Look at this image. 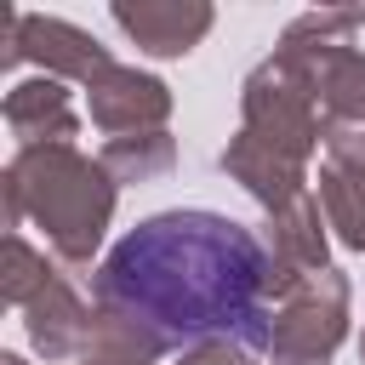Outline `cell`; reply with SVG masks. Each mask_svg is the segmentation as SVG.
<instances>
[{
    "label": "cell",
    "instance_id": "1",
    "mask_svg": "<svg viewBox=\"0 0 365 365\" xmlns=\"http://www.w3.org/2000/svg\"><path fill=\"white\" fill-rule=\"evenodd\" d=\"M91 302L131 314L177 354L211 336L268 354L274 262L262 234L222 211H154L91 268Z\"/></svg>",
    "mask_w": 365,
    "mask_h": 365
},
{
    "label": "cell",
    "instance_id": "2",
    "mask_svg": "<svg viewBox=\"0 0 365 365\" xmlns=\"http://www.w3.org/2000/svg\"><path fill=\"white\" fill-rule=\"evenodd\" d=\"M0 194H6V234L34 222L57 268L80 274L91 268L114 222L120 182L103 171V160L80 154L74 143H51V148H17L0 171Z\"/></svg>",
    "mask_w": 365,
    "mask_h": 365
},
{
    "label": "cell",
    "instance_id": "3",
    "mask_svg": "<svg viewBox=\"0 0 365 365\" xmlns=\"http://www.w3.org/2000/svg\"><path fill=\"white\" fill-rule=\"evenodd\" d=\"M240 131L257 148H268V154H279L291 165H308L314 160V148L325 137V114H319L314 91L302 86V74L279 51H268L240 80Z\"/></svg>",
    "mask_w": 365,
    "mask_h": 365
},
{
    "label": "cell",
    "instance_id": "4",
    "mask_svg": "<svg viewBox=\"0 0 365 365\" xmlns=\"http://www.w3.org/2000/svg\"><path fill=\"white\" fill-rule=\"evenodd\" d=\"M354 319V285L348 274L325 268L308 274L268 319V365H331Z\"/></svg>",
    "mask_w": 365,
    "mask_h": 365
},
{
    "label": "cell",
    "instance_id": "5",
    "mask_svg": "<svg viewBox=\"0 0 365 365\" xmlns=\"http://www.w3.org/2000/svg\"><path fill=\"white\" fill-rule=\"evenodd\" d=\"M17 63H40V74H51L63 86L68 80L91 86L97 74L114 68V57H108V46L97 34H86L68 17H46V11H6L0 68H17Z\"/></svg>",
    "mask_w": 365,
    "mask_h": 365
},
{
    "label": "cell",
    "instance_id": "6",
    "mask_svg": "<svg viewBox=\"0 0 365 365\" xmlns=\"http://www.w3.org/2000/svg\"><path fill=\"white\" fill-rule=\"evenodd\" d=\"M274 51L302 74L325 120H365V51L359 46L331 40V34H302L297 23H285Z\"/></svg>",
    "mask_w": 365,
    "mask_h": 365
},
{
    "label": "cell",
    "instance_id": "7",
    "mask_svg": "<svg viewBox=\"0 0 365 365\" xmlns=\"http://www.w3.org/2000/svg\"><path fill=\"white\" fill-rule=\"evenodd\" d=\"M262 251L274 262V308L308 279V274H325L331 268V228H325V211L314 194L291 200L285 211H268L262 217Z\"/></svg>",
    "mask_w": 365,
    "mask_h": 365
},
{
    "label": "cell",
    "instance_id": "8",
    "mask_svg": "<svg viewBox=\"0 0 365 365\" xmlns=\"http://www.w3.org/2000/svg\"><path fill=\"white\" fill-rule=\"evenodd\" d=\"M86 108H91V125L108 131V137L165 131V120H171V86L160 74H148V68L114 63L108 74H97L86 86Z\"/></svg>",
    "mask_w": 365,
    "mask_h": 365
},
{
    "label": "cell",
    "instance_id": "9",
    "mask_svg": "<svg viewBox=\"0 0 365 365\" xmlns=\"http://www.w3.org/2000/svg\"><path fill=\"white\" fill-rule=\"evenodd\" d=\"M108 17L148 57H188L217 23V11L205 0H114Z\"/></svg>",
    "mask_w": 365,
    "mask_h": 365
},
{
    "label": "cell",
    "instance_id": "10",
    "mask_svg": "<svg viewBox=\"0 0 365 365\" xmlns=\"http://www.w3.org/2000/svg\"><path fill=\"white\" fill-rule=\"evenodd\" d=\"M91 325H97V302H86L80 297V285H74V274H63L57 268V279L23 308V331H29V348L40 354V359H80L86 348H91Z\"/></svg>",
    "mask_w": 365,
    "mask_h": 365
},
{
    "label": "cell",
    "instance_id": "11",
    "mask_svg": "<svg viewBox=\"0 0 365 365\" xmlns=\"http://www.w3.org/2000/svg\"><path fill=\"white\" fill-rule=\"evenodd\" d=\"M0 120L6 131L17 137V148H51V143H74L80 131V114H74V97L63 80L51 74H34V80H17L0 103Z\"/></svg>",
    "mask_w": 365,
    "mask_h": 365
},
{
    "label": "cell",
    "instance_id": "12",
    "mask_svg": "<svg viewBox=\"0 0 365 365\" xmlns=\"http://www.w3.org/2000/svg\"><path fill=\"white\" fill-rule=\"evenodd\" d=\"M103 171L125 188V182H160L177 165V137L171 131H137V137H108L103 143Z\"/></svg>",
    "mask_w": 365,
    "mask_h": 365
},
{
    "label": "cell",
    "instance_id": "13",
    "mask_svg": "<svg viewBox=\"0 0 365 365\" xmlns=\"http://www.w3.org/2000/svg\"><path fill=\"white\" fill-rule=\"evenodd\" d=\"M319 211H325V228L336 245L365 251V171L325 160L319 165Z\"/></svg>",
    "mask_w": 365,
    "mask_h": 365
},
{
    "label": "cell",
    "instance_id": "14",
    "mask_svg": "<svg viewBox=\"0 0 365 365\" xmlns=\"http://www.w3.org/2000/svg\"><path fill=\"white\" fill-rule=\"evenodd\" d=\"M57 279V257L34 251L23 234H6V262H0V297L11 308H29L46 285Z\"/></svg>",
    "mask_w": 365,
    "mask_h": 365
},
{
    "label": "cell",
    "instance_id": "15",
    "mask_svg": "<svg viewBox=\"0 0 365 365\" xmlns=\"http://www.w3.org/2000/svg\"><path fill=\"white\" fill-rule=\"evenodd\" d=\"M319 148H325V160H331V165L365 171V120H325Z\"/></svg>",
    "mask_w": 365,
    "mask_h": 365
},
{
    "label": "cell",
    "instance_id": "16",
    "mask_svg": "<svg viewBox=\"0 0 365 365\" xmlns=\"http://www.w3.org/2000/svg\"><path fill=\"white\" fill-rule=\"evenodd\" d=\"M171 365H262V359H257V348H245L240 336H211V342L182 348Z\"/></svg>",
    "mask_w": 365,
    "mask_h": 365
},
{
    "label": "cell",
    "instance_id": "17",
    "mask_svg": "<svg viewBox=\"0 0 365 365\" xmlns=\"http://www.w3.org/2000/svg\"><path fill=\"white\" fill-rule=\"evenodd\" d=\"M302 34H331V40H348L354 29H365V6H319V11H302L297 17Z\"/></svg>",
    "mask_w": 365,
    "mask_h": 365
},
{
    "label": "cell",
    "instance_id": "18",
    "mask_svg": "<svg viewBox=\"0 0 365 365\" xmlns=\"http://www.w3.org/2000/svg\"><path fill=\"white\" fill-rule=\"evenodd\" d=\"M80 365H137V359H120V354H103V348H86Z\"/></svg>",
    "mask_w": 365,
    "mask_h": 365
},
{
    "label": "cell",
    "instance_id": "19",
    "mask_svg": "<svg viewBox=\"0 0 365 365\" xmlns=\"http://www.w3.org/2000/svg\"><path fill=\"white\" fill-rule=\"evenodd\" d=\"M0 365H29V359L23 354H0Z\"/></svg>",
    "mask_w": 365,
    "mask_h": 365
},
{
    "label": "cell",
    "instance_id": "20",
    "mask_svg": "<svg viewBox=\"0 0 365 365\" xmlns=\"http://www.w3.org/2000/svg\"><path fill=\"white\" fill-rule=\"evenodd\" d=\"M359 365H365V331H359Z\"/></svg>",
    "mask_w": 365,
    "mask_h": 365
}]
</instances>
